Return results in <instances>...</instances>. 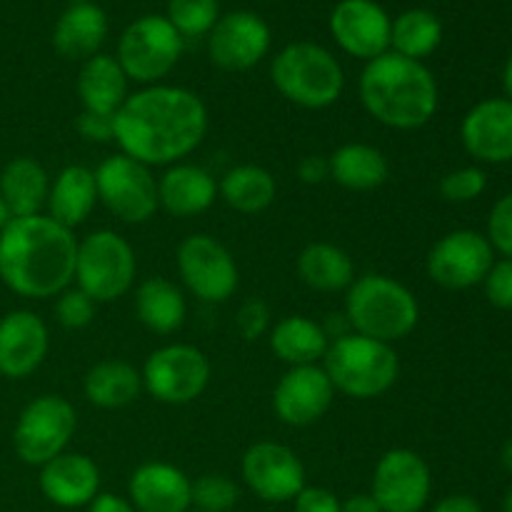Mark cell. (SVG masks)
I'll list each match as a JSON object with an SVG mask.
<instances>
[{"instance_id": "cell-1", "label": "cell", "mask_w": 512, "mask_h": 512, "mask_svg": "<svg viewBox=\"0 0 512 512\" xmlns=\"http://www.w3.org/2000/svg\"><path fill=\"white\" fill-rule=\"evenodd\" d=\"M210 128L208 108L198 93L180 85H145L128 95L115 113L120 153L148 168L185 163Z\"/></svg>"}, {"instance_id": "cell-2", "label": "cell", "mask_w": 512, "mask_h": 512, "mask_svg": "<svg viewBox=\"0 0 512 512\" xmlns=\"http://www.w3.org/2000/svg\"><path fill=\"white\" fill-rule=\"evenodd\" d=\"M78 238L50 215L10 218L0 230V280L20 298H58L75 280Z\"/></svg>"}, {"instance_id": "cell-3", "label": "cell", "mask_w": 512, "mask_h": 512, "mask_svg": "<svg viewBox=\"0 0 512 512\" xmlns=\"http://www.w3.org/2000/svg\"><path fill=\"white\" fill-rule=\"evenodd\" d=\"M360 103L375 123L393 130H418L435 118L438 80L420 60L388 53L368 60L358 83Z\"/></svg>"}, {"instance_id": "cell-4", "label": "cell", "mask_w": 512, "mask_h": 512, "mask_svg": "<svg viewBox=\"0 0 512 512\" xmlns=\"http://www.w3.org/2000/svg\"><path fill=\"white\" fill-rule=\"evenodd\" d=\"M343 315L353 333L395 345L418 328L420 303L400 280L383 273H365L355 275L345 290Z\"/></svg>"}, {"instance_id": "cell-5", "label": "cell", "mask_w": 512, "mask_h": 512, "mask_svg": "<svg viewBox=\"0 0 512 512\" xmlns=\"http://www.w3.org/2000/svg\"><path fill=\"white\" fill-rule=\"evenodd\" d=\"M270 80L288 103L303 110H325L340 100L345 73L328 48L310 40L285 45L270 63Z\"/></svg>"}, {"instance_id": "cell-6", "label": "cell", "mask_w": 512, "mask_h": 512, "mask_svg": "<svg viewBox=\"0 0 512 512\" xmlns=\"http://www.w3.org/2000/svg\"><path fill=\"white\" fill-rule=\"evenodd\" d=\"M323 370L328 373L335 393L355 400H373L398 383L400 358L393 345L348 333L330 340Z\"/></svg>"}, {"instance_id": "cell-7", "label": "cell", "mask_w": 512, "mask_h": 512, "mask_svg": "<svg viewBox=\"0 0 512 512\" xmlns=\"http://www.w3.org/2000/svg\"><path fill=\"white\" fill-rule=\"evenodd\" d=\"M138 260L133 245L115 230H95L78 240L75 280L95 303H113L128 295L135 285Z\"/></svg>"}, {"instance_id": "cell-8", "label": "cell", "mask_w": 512, "mask_h": 512, "mask_svg": "<svg viewBox=\"0 0 512 512\" xmlns=\"http://www.w3.org/2000/svg\"><path fill=\"white\" fill-rule=\"evenodd\" d=\"M183 48L185 38L165 15H143L123 30L115 58L128 80H135L145 88V85H158L173 73Z\"/></svg>"}, {"instance_id": "cell-9", "label": "cell", "mask_w": 512, "mask_h": 512, "mask_svg": "<svg viewBox=\"0 0 512 512\" xmlns=\"http://www.w3.org/2000/svg\"><path fill=\"white\" fill-rule=\"evenodd\" d=\"M78 428V413L63 395H38L18 415L13 430V450L25 465L43 468L65 453Z\"/></svg>"}, {"instance_id": "cell-10", "label": "cell", "mask_w": 512, "mask_h": 512, "mask_svg": "<svg viewBox=\"0 0 512 512\" xmlns=\"http://www.w3.org/2000/svg\"><path fill=\"white\" fill-rule=\"evenodd\" d=\"M143 390L163 405H188L208 390L213 365L208 355L188 343H170L145 358Z\"/></svg>"}, {"instance_id": "cell-11", "label": "cell", "mask_w": 512, "mask_h": 512, "mask_svg": "<svg viewBox=\"0 0 512 512\" xmlns=\"http://www.w3.org/2000/svg\"><path fill=\"white\" fill-rule=\"evenodd\" d=\"M93 173L98 203H103L120 223L143 225L158 213V178H153V168L125 153H115Z\"/></svg>"}, {"instance_id": "cell-12", "label": "cell", "mask_w": 512, "mask_h": 512, "mask_svg": "<svg viewBox=\"0 0 512 512\" xmlns=\"http://www.w3.org/2000/svg\"><path fill=\"white\" fill-rule=\"evenodd\" d=\"M175 265L185 288L203 303H228L240 285V270L233 253L213 235H188L178 245Z\"/></svg>"}, {"instance_id": "cell-13", "label": "cell", "mask_w": 512, "mask_h": 512, "mask_svg": "<svg viewBox=\"0 0 512 512\" xmlns=\"http://www.w3.org/2000/svg\"><path fill=\"white\" fill-rule=\"evenodd\" d=\"M495 250L478 230H453L430 248L425 268L430 280L445 290H468L483 285L493 268Z\"/></svg>"}, {"instance_id": "cell-14", "label": "cell", "mask_w": 512, "mask_h": 512, "mask_svg": "<svg viewBox=\"0 0 512 512\" xmlns=\"http://www.w3.org/2000/svg\"><path fill=\"white\" fill-rule=\"evenodd\" d=\"M433 493V473L423 455L393 448L378 460L370 495L383 512H420Z\"/></svg>"}, {"instance_id": "cell-15", "label": "cell", "mask_w": 512, "mask_h": 512, "mask_svg": "<svg viewBox=\"0 0 512 512\" xmlns=\"http://www.w3.org/2000/svg\"><path fill=\"white\" fill-rule=\"evenodd\" d=\"M245 485L265 503H293L305 488V465L293 448L260 440L240 460Z\"/></svg>"}, {"instance_id": "cell-16", "label": "cell", "mask_w": 512, "mask_h": 512, "mask_svg": "<svg viewBox=\"0 0 512 512\" xmlns=\"http://www.w3.org/2000/svg\"><path fill=\"white\" fill-rule=\"evenodd\" d=\"M273 45L270 25L250 10H233L220 15L208 33V55L213 65L228 73H245L255 68Z\"/></svg>"}, {"instance_id": "cell-17", "label": "cell", "mask_w": 512, "mask_h": 512, "mask_svg": "<svg viewBox=\"0 0 512 512\" xmlns=\"http://www.w3.org/2000/svg\"><path fill=\"white\" fill-rule=\"evenodd\" d=\"M335 388L323 365L288 368L273 390V410L288 428H310L333 408Z\"/></svg>"}, {"instance_id": "cell-18", "label": "cell", "mask_w": 512, "mask_h": 512, "mask_svg": "<svg viewBox=\"0 0 512 512\" xmlns=\"http://www.w3.org/2000/svg\"><path fill=\"white\" fill-rule=\"evenodd\" d=\"M328 25L338 48L365 63L390 50L393 18L375 0H340Z\"/></svg>"}, {"instance_id": "cell-19", "label": "cell", "mask_w": 512, "mask_h": 512, "mask_svg": "<svg viewBox=\"0 0 512 512\" xmlns=\"http://www.w3.org/2000/svg\"><path fill=\"white\" fill-rule=\"evenodd\" d=\"M50 350L48 325L33 310H10L0 318V375L23 380L43 365Z\"/></svg>"}, {"instance_id": "cell-20", "label": "cell", "mask_w": 512, "mask_h": 512, "mask_svg": "<svg viewBox=\"0 0 512 512\" xmlns=\"http://www.w3.org/2000/svg\"><path fill=\"white\" fill-rule=\"evenodd\" d=\"M460 140L478 163L500 165L512 160V100L485 98L465 113Z\"/></svg>"}, {"instance_id": "cell-21", "label": "cell", "mask_w": 512, "mask_h": 512, "mask_svg": "<svg viewBox=\"0 0 512 512\" xmlns=\"http://www.w3.org/2000/svg\"><path fill=\"white\" fill-rule=\"evenodd\" d=\"M128 500L135 512L193 510V480L170 463H143L128 480Z\"/></svg>"}, {"instance_id": "cell-22", "label": "cell", "mask_w": 512, "mask_h": 512, "mask_svg": "<svg viewBox=\"0 0 512 512\" xmlns=\"http://www.w3.org/2000/svg\"><path fill=\"white\" fill-rule=\"evenodd\" d=\"M40 493L58 508H88L100 493V468L83 453H60L40 468Z\"/></svg>"}, {"instance_id": "cell-23", "label": "cell", "mask_w": 512, "mask_h": 512, "mask_svg": "<svg viewBox=\"0 0 512 512\" xmlns=\"http://www.w3.org/2000/svg\"><path fill=\"white\" fill-rule=\"evenodd\" d=\"M215 198H218V183L200 165L175 163L158 178L160 208L175 218H193L205 213Z\"/></svg>"}, {"instance_id": "cell-24", "label": "cell", "mask_w": 512, "mask_h": 512, "mask_svg": "<svg viewBox=\"0 0 512 512\" xmlns=\"http://www.w3.org/2000/svg\"><path fill=\"white\" fill-rule=\"evenodd\" d=\"M108 38V15L100 5H68L53 28V48L65 60H88L100 53Z\"/></svg>"}, {"instance_id": "cell-25", "label": "cell", "mask_w": 512, "mask_h": 512, "mask_svg": "<svg viewBox=\"0 0 512 512\" xmlns=\"http://www.w3.org/2000/svg\"><path fill=\"white\" fill-rule=\"evenodd\" d=\"M128 75L120 68L118 58L108 53H98L93 58L83 60L80 65L75 90L83 103V110L93 113L115 115L128 100Z\"/></svg>"}, {"instance_id": "cell-26", "label": "cell", "mask_w": 512, "mask_h": 512, "mask_svg": "<svg viewBox=\"0 0 512 512\" xmlns=\"http://www.w3.org/2000/svg\"><path fill=\"white\" fill-rule=\"evenodd\" d=\"M98 205V188L95 173L85 165H65L55 180H50L48 215L63 228L75 230L90 218Z\"/></svg>"}, {"instance_id": "cell-27", "label": "cell", "mask_w": 512, "mask_h": 512, "mask_svg": "<svg viewBox=\"0 0 512 512\" xmlns=\"http://www.w3.org/2000/svg\"><path fill=\"white\" fill-rule=\"evenodd\" d=\"M50 193V175L35 158H13L0 170V198L10 218L43 213Z\"/></svg>"}, {"instance_id": "cell-28", "label": "cell", "mask_w": 512, "mask_h": 512, "mask_svg": "<svg viewBox=\"0 0 512 512\" xmlns=\"http://www.w3.org/2000/svg\"><path fill=\"white\" fill-rule=\"evenodd\" d=\"M270 350L288 368L300 365H318L330 348V338L323 323L308 315H288L278 320L268 333Z\"/></svg>"}, {"instance_id": "cell-29", "label": "cell", "mask_w": 512, "mask_h": 512, "mask_svg": "<svg viewBox=\"0 0 512 512\" xmlns=\"http://www.w3.org/2000/svg\"><path fill=\"white\" fill-rule=\"evenodd\" d=\"M135 315L150 333L173 335L183 328L188 303L183 290L173 280L153 275L135 288Z\"/></svg>"}, {"instance_id": "cell-30", "label": "cell", "mask_w": 512, "mask_h": 512, "mask_svg": "<svg viewBox=\"0 0 512 512\" xmlns=\"http://www.w3.org/2000/svg\"><path fill=\"white\" fill-rule=\"evenodd\" d=\"M330 180L353 193H370L388 183L390 163L375 145L345 143L328 155Z\"/></svg>"}, {"instance_id": "cell-31", "label": "cell", "mask_w": 512, "mask_h": 512, "mask_svg": "<svg viewBox=\"0 0 512 512\" xmlns=\"http://www.w3.org/2000/svg\"><path fill=\"white\" fill-rule=\"evenodd\" d=\"M83 393L88 403L100 410L128 408L143 393V375L128 360H100L85 373Z\"/></svg>"}, {"instance_id": "cell-32", "label": "cell", "mask_w": 512, "mask_h": 512, "mask_svg": "<svg viewBox=\"0 0 512 512\" xmlns=\"http://www.w3.org/2000/svg\"><path fill=\"white\" fill-rule=\"evenodd\" d=\"M218 195L230 210L243 215L265 213L275 203L278 183L263 165H235L218 183Z\"/></svg>"}, {"instance_id": "cell-33", "label": "cell", "mask_w": 512, "mask_h": 512, "mask_svg": "<svg viewBox=\"0 0 512 512\" xmlns=\"http://www.w3.org/2000/svg\"><path fill=\"white\" fill-rule=\"evenodd\" d=\"M300 280L318 293H340L355 280L353 258L333 243H310L298 255Z\"/></svg>"}, {"instance_id": "cell-34", "label": "cell", "mask_w": 512, "mask_h": 512, "mask_svg": "<svg viewBox=\"0 0 512 512\" xmlns=\"http://www.w3.org/2000/svg\"><path fill=\"white\" fill-rule=\"evenodd\" d=\"M443 43V23L435 13L425 8H410L393 20L390 28V50L403 58L420 60L423 63L428 55Z\"/></svg>"}, {"instance_id": "cell-35", "label": "cell", "mask_w": 512, "mask_h": 512, "mask_svg": "<svg viewBox=\"0 0 512 512\" xmlns=\"http://www.w3.org/2000/svg\"><path fill=\"white\" fill-rule=\"evenodd\" d=\"M165 18L183 38H203L220 20V0H168Z\"/></svg>"}, {"instance_id": "cell-36", "label": "cell", "mask_w": 512, "mask_h": 512, "mask_svg": "<svg viewBox=\"0 0 512 512\" xmlns=\"http://www.w3.org/2000/svg\"><path fill=\"white\" fill-rule=\"evenodd\" d=\"M240 490L228 475L208 473L193 480V508L203 512H230L238 505Z\"/></svg>"}, {"instance_id": "cell-37", "label": "cell", "mask_w": 512, "mask_h": 512, "mask_svg": "<svg viewBox=\"0 0 512 512\" xmlns=\"http://www.w3.org/2000/svg\"><path fill=\"white\" fill-rule=\"evenodd\" d=\"M488 188V175H485L483 168L478 165H465V168L450 170L448 175H443L438 190L448 203L463 205L473 203Z\"/></svg>"}, {"instance_id": "cell-38", "label": "cell", "mask_w": 512, "mask_h": 512, "mask_svg": "<svg viewBox=\"0 0 512 512\" xmlns=\"http://www.w3.org/2000/svg\"><path fill=\"white\" fill-rule=\"evenodd\" d=\"M95 308L98 303L88 293H83L78 285H70L55 298V320L65 330H83L93 323Z\"/></svg>"}, {"instance_id": "cell-39", "label": "cell", "mask_w": 512, "mask_h": 512, "mask_svg": "<svg viewBox=\"0 0 512 512\" xmlns=\"http://www.w3.org/2000/svg\"><path fill=\"white\" fill-rule=\"evenodd\" d=\"M485 238L490 240L495 253L512 260V193L500 198L490 210L488 235Z\"/></svg>"}, {"instance_id": "cell-40", "label": "cell", "mask_w": 512, "mask_h": 512, "mask_svg": "<svg viewBox=\"0 0 512 512\" xmlns=\"http://www.w3.org/2000/svg\"><path fill=\"white\" fill-rule=\"evenodd\" d=\"M235 328H238L240 338L253 343V340L263 338L270 333V308L265 300L250 298L240 305L238 318H235Z\"/></svg>"}, {"instance_id": "cell-41", "label": "cell", "mask_w": 512, "mask_h": 512, "mask_svg": "<svg viewBox=\"0 0 512 512\" xmlns=\"http://www.w3.org/2000/svg\"><path fill=\"white\" fill-rule=\"evenodd\" d=\"M485 298L493 308L512 310V260H495L493 268L488 270L483 280Z\"/></svg>"}, {"instance_id": "cell-42", "label": "cell", "mask_w": 512, "mask_h": 512, "mask_svg": "<svg viewBox=\"0 0 512 512\" xmlns=\"http://www.w3.org/2000/svg\"><path fill=\"white\" fill-rule=\"evenodd\" d=\"M75 130L88 143H110L115 140V115L80 110V115L75 118Z\"/></svg>"}, {"instance_id": "cell-43", "label": "cell", "mask_w": 512, "mask_h": 512, "mask_svg": "<svg viewBox=\"0 0 512 512\" xmlns=\"http://www.w3.org/2000/svg\"><path fill=\"white\" fill-rule=\"evenodd\" d=\"M293 512H340L338 495L328 488H308L305 485L293 500Z\"/></svg>"}, {"instance_id": "cell-44", "label": "cell", "mask_w": 512, "mask_h": 512, "mask_svg": "<svg viewBox=\"0 0 512 512\" xmlns=\"http://www.w3.org/2000/svg\"><path fill=\"white\" fill-rule=\"evenodd\" d=\"M300 183L305 185H320L325 180H330V163L325 155H305L303 160L295 168Z\"/></svg>"}, {"instance_id": "cell-45", "label": "cell", "mask_w": 512, "mask_h": 512, "mask_svg": "<svg viewBox=\"0 0 512 512\" xmlns=\"http://www.w3.org/2000/svg\"><path fill=\"white\" fill-rule=\"evenodd\" d=\"M88 512H135V508L128 498H120V495L113 493H98L93 503L88 505Z\"/></svg>"}, {"instance_id": "cell-46", "label": "cell", "mask_w": 512, "mask_h": 512, "mask_svg": "<svg viewBox=\"0 0 512 512\" xmlns=\"http://www.w3.org/2000/svg\"><path fill=\"white\" fill-rule=\"evenodd\" d=\"M433 512H483V508L470 495H448L435 505Z\"/></svg>"}, {"instance_id": "cell-47", "label": "cell", "mask_w": 512, "mask_h": 512, "mask_svg": "<svg viewBox=\"0 0 512 512\" xmlns=\"http://www.w3.org/2000/svg\"><path fill=\"white\" fill-rule=\"evenodd\" d=\"M340 512H383L370 493L350 495L348 500H340Z\"/></svg>"}, {"instance_id": "cell-48", "label": "cell", "mask_w": 512, "mask_h": 512, "mask_svg": "<svg viewBox=\"0 0 512 512\" xmlns=\"http://www.w3.org/2000/svg\"><path fill=\"white\" fill-rule=\"evenodd\" d=\"M503 88H505V98L512 100V53H510V58L505 60V68H503Z\"/></svg>"}, {"instance_id": "cell-49", "label": "cell", "mask_w": 512, "mask_h": 512, "mask_svg": "<svg viewBox=\"0 0 512 512\" xmlns=\"http://www.w3.org/2000/svg\"><path fill=\"white\" fill-rule=\"evenodd\" d=\"M500 463H503V468L512 475V438H508V443L500 450Z\"/></svg>"}, {"instance_id": "cell-50", "label": "cell", "mask_w": 512, "mask_h": 512, "mask_svg": "<svg viewBox=\"0 0 512 512\" xmlns=\"http://www.w3.org/2000/svg\"><path fill=\"white\" fill-rule=\"evenodd\" d=\"M8 220H10V213H8V208H5L3 198H0V230H3L5 225H8Z\"/></svg>"}, {"instance_id": "cell-51", "label": "cell", "mask_w": 512, "mask_h": 512, "mask_svg": "<svg viewBox=\"0 0 512 512\" xmlns=\"http://www.w3.org/2000/svg\"><path fill=\"white\" fill-rule=\"evenodd\" d=\"M503 512H512V490H508L503 498Z\"/></svg>"}, {"instance_id": "cell-52", "label": "cell", "mask_w": 512, "mask_h": 512, "mask_svg": "<svg viewBox=\"0 0 512 512\" xmlns=\"http://www.w3.org/2000/svg\"><path fill=\"white\" fill-rule=\"evenodd\" d=\"M70 5H80V3H93V0H68Z\"/></svg>"}, {"instance_id": "cell-53", "label": "cell", "mask_w": 512, "mask_h": 512, "mask_svg": "<svg viewBox=\"0 0 512 512\" xmlns=\"http://www.w3.org/2000/svg\"><path fill=\"white\" fill-rule=\"evenodd\" d=\"M188 512H203V510H195V508H193V510H188Z\"/></svg>"}]
</instances>
